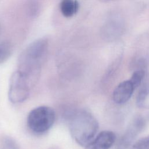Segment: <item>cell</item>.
Returning a JSON list of instances; mask_svg holds the SVG:
<instances>
[{
	"instance_id": "9",
	"label": "cell",
	"mask_w": 149,
	"mask_h": 149,
	"mask_svg": "<svg viewBox=\"0 0 149 149\" xmlns=\"http://www.w3.org/2000/svg\"><path fill=\"white\" fill-rule=\"evenodd\" d=\"M139 87L136 97V104L140 108L149 109V75L146 74Z\"/></svg>"
},
{
	"instance_id": "8",
	"label": "cell",
	"mask_w": 149,
	"mask_h": 149,
	"mask_svg": "<svg viewBox=\"0 0 149 149\" xmlns=\"http://www.w3.org/2000/svg\"><path fill=\"white\" fill-rule=\"evenodd\" d=\"M135 89L134 86L130 79L120 83L113 92L112 97L114 102L118 104L126 102L130 98Z\"/></svg>"
},
{
	"instance_id": "10",
	"label": "cell",
	"mask_w": 149,
	"mask_h": 149,
	"mask_svg": "<svg viewBox=\"0 0 149 149\" xmlns=\"http://www.w3.org/2000/svg\"><path fill=\"white\" fill-rule=\"evenodd\" d=\"M79 7L77 0H61L59 3L61 13L66 18H70L76 15Z\"/></svg>"
},
{
	"instance_id": "14",
	"label": "cell",
	"mask_w": 149,
	"mask_h": 149,
	"mask_svg": "<svg viewBox=\"0 0 149 149\" xmlns=\"http://www.w3.org/2000/svg\"><path fill=\"white\" fill-rule=\"evenodd\" d=\"M146 75V71L144 69H137L133 72L130 80L132 81V83L133 84L136 88L140 86Z\"/></svg>"
},
{
	"instance_id": "12",
	"label": "cell",
	"mask_w": 149,
	"mask_h": 149,
	"mask_svg": "<svg viewBox=\"0 0 149 149\" xmlns=\"http://www.w3.org/2000/svg\"><path fill=\"white\" fill-rule=\"evenodd\" d=\"M12 52V47L8 41L0 43V64L6 62L10 56Z\"/></svg>"
},
{
	"instance_id": "16",
	"label": "cell",
	"mask_w": 149,
	"mask_h": 149,
	"mask_svg": "<svg viewBox=\"0 0 149 149\" xmlns=\"http://www.w3.org/2000/svg\"><path fill=\"white\" fill-rule=\"evenodd\" d=\"M100 1L102 2H108L112 1H115V0H100Z\"/></svg>"
},
{
	"instance_id": "13",
	"label": "cell",
	"mask_w": 149,
	"mask_h": 149,
	"mask_svg": "<svg viewBox=\"0 0 149 149\" xmlns=\"http://www.w3.org/2000/svg\"><path fill=\"white\" fill-rule=\"evenodd\" d=\"M0 148L1 149H19V146L14 139L5 136L1 139Z\"/></svg>"
},
{
	"instance_id": "7",
	"label": "cell",
	"mask_w": 149,
	"mask_h": 149,
	"mask_svg": "<svg viewBox=\"0 0 149 149\" xmlns=\"http://www.w3.org/2000/svg\"><path fill=\"white\" fill-rule=\"evenodd\" d=\"M115 134L111 131L100 132L86 146V149H109L115 143Z\"/></svg>"
},
{
	"instance_id": "4",
	"label": "cell",
	"mask_w": 149,
	"mask_h": 149,
	"mask_svg": "<svg viewBox=\"0 0 149 149\" xmlns=\"http://www.w3.org/2000/svg\"><path fill=\"white\" fill-rule=\"evenodd\" d=\"M30 85L26 77L19 70L12 74L8 91V97L13 103H20L29 97Z\"/></svg>"
},
{
	"instance_id": "2",
	"label": "cell",
	"mask_w": 149,
	"mask_h": 149,
	"mask_svg": "<svg viewBox=\"0 0 149 149\" xmlns=\"http://www.w3.org/2000/svg\"><path fill=\"white\" fill-rule=\"evenodd\" d=\"M70 133L80 146L86 147L95 136L98 130V123L88 111L80 109L69 118Z\"/></svg>"
},
{
	"instance_id": "6",
	"label": "cell",
	"mask_w": 149,
	"mask_h": 149,
	"mask_svg": "<svg viewBox=\"0 0 149 149\" xmlns=\"http://www.w3.org/2000/svg\"><path fill=\"white\" fill-rule=\"evenodd\" d=\"M123 23L120 17L112 16L108 18L101 28L102 37L105 40H115L123 30Z\"/></svg>"
},
{
	"instance_id": "11",
	"label": "cell",
	"mask_w": 149,
	"mask_h": 149,
	"mask_svg": "<svg viewBox=\"0 0 149 149\" xmlns=\"http://www.w3.org/2000/svg\"><path fill=\"white\" fill-rule=\"evenodd\" d=\"M44 6V0H26V13L31 19H36L41 14Z\"/></svg>"
},
{
	"instance_id": "3",
	"label": "cell",
	"mask_w": 149,
	"mask_h": 149,
	"mask_svg": "<svg viewBox=\"0 0 149 149\" xmlns=\"http://www.w3.org/2000/svg\"><path fill=\"white\" fill-rule=\"evenodd\" d=\"M55 111L48 106H40L31 110L28 115L27 124L29 129L36 134L47 132L54 125Z\"/></svg>"
},
{
	"instance_id": "1",
	"label": "cell",
	"mask_w": 149,
	"mask_h": 149,
	"mask_svg": "<svg viewBox=\"0 0 149 149\" xmlns=\"http://www.w3.org/2000/svg\"><path fill=\"white\" fill-rule=\"evenodd\" d=\"M48 46V38H39L29 44L19 57L17 70L26 77L31 87L34 86L39 79Z\"/></svg>"
},
{
	"instance_id": "15",
	"label": "cell",
	"mask_w": 149,
	"mask_h": 149,
	"mask_svg": "<svg viewBox=\"0 0 149 149\" xmlns=\"http://www.w3.org/2000/svg\"><path fill=\"white\" fill-rule=\"evenodd\" d=\"M132 149H149V136L137 141Z\"/></svg>"
},
{
	"instance_id": "5",
	"label": "cell",
	"mask_w": 149,
	"mask_h": 149,
	"mask_svg": "<svg viewBox=\"0 0 149 149\" xmlns=\"http://www.w3.org/2000/svg\"><path fill=\"white\" fill-rule=\"evenodd\" d=\"M145 125V120L141 116L136 117L130 123L118 143V149L127 148L140 133Z\"/></svg>"
}]
</instances>
